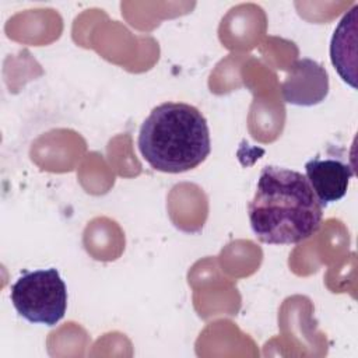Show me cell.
I'll use <instances>...</instances> for the list:
<instances>
[{"label":"cell","instance_id":"277c9868","mask_svg":"<svg viewBox=\"0 0 358 358\" xmlns=\"http://www.w3.org/2000/svg\"><path fill=\"white\" fill-rule=\"evenodd\" d=\"M354 175L352 165L338 155H317L305 164V176L323 207L345 196Z\"/></svg>","mask_w":358,"mask_h":358},{"label":"cell","instance_id":"5b68a950","mask_svg":"<svg viewBox=\"0 0 358 358\" xmlns=\"http://www.w3.org/2000/svg\"><path fill=\"white\" fill-rule=\"evenodd\" d=\"M281 92L287 103L317 105L329 94V74L322 64L312 59L296 60L281 84Z\"/></svg>","mask_w":358,"mask_h":358},{"label":"cell","instance_id":"7a4b0ae2","mask_svg":"<svg viewBox=\"0 0 358 358\" xmlns=\"http://www.w3.org/2000/svg\"><path fill=\"white\" fill-rule=\"evenodd\" d=\"M137 145L155 171L182 173L194 169L208 157V123L203 113L189 103L164 102L143 122Z\"/></svg>","mask_w":358,"mask_h":358},{"label":"cell","instance_id":"3957f363","mask_svg":"<svg viewBox=\"0 0 358 358\" xmlns=\"http://www.w3.org/2000/svg\"><path fill=\"white\" fill-rule=\"evenodd\" d=\"M10 299L20 316L52 327L64 317L67 288L55 267L24 271L11 285Z\"/></svg>","mask_w":358,"mask_h":358},{"label":"cell","instance_id":"8992f818","mask_svg":"<svg viewBox=\"0 0 358 358\" xmlns=\"http://www.w3.org/2000/svg\"><path fill=\"white\" fill-rule=\"evenodd\" d=\"M357 15L358 4L340 20L330 42V59L344 83L357 88Z\"/></svg>","mask_w":358,"mask_h":358},{"label":"cell","instance_id":"6da1fadb","mask_svg":"<svg viewBox=\"0 0 358 358\" xmlns=\"http://www.w3.org/2000/svg\"><path fill=\"white\" fill-rule=\"evenodd\" d=\"M248 215L260 242L294 245L319 231L323 206L305 175L289 168L267 165L259 175Z\"/></svg>","mask_w":358,"mask_h":358}]
</instances>
